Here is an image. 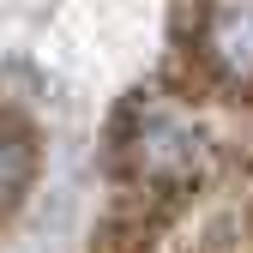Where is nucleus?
Masks as SVG:
<instances>
[{
  "instance_id": "1",
  "label": "nucleus",
  "mask_w": 253,
  "mask_h": 253,
  "mask_svg": "<svg viewBox=\"0 0 253 253\" xmlns=\"http://www.w3.org/2000/svg\"><path fill=\"white\" fill-rule=\"evenodd\" d=\"M199 157H205V133H199V121L187 109H175V103L139 109V121H133V163L145 175L181 181V175L199 169Z\"/></svg>"
},
{
  "instance_id": "2",
  "label": "nucleus",
  "mask_w": 253,
  "mask_h": 253,
  "mask_svg": "<svg viewBox=\"0 0 253 253\" xmlns=\"http://www.w3.org/2000/svg\"><path fill=\"white\" fill-rule=\"evenodd\" d=\"M205 54L229 79H253V0H211V12H205Z\"/></svg>"
},
{
  "instance_id": "3",
  "label": "nucleus",
  "mask_w": 253,
  "mask_h": 253,
  "mask_svg": "<svg viewBox=\"0 0 253 253\" xmlns=\"http://www.w3.org/2000/svg\"><path fill=\"white\" fill-rule=\"evenodd\" d=\"M30 169H37V151H30V139L18 133V126H0V211L24 199Z\"/></svg>"
}]
</instances>
